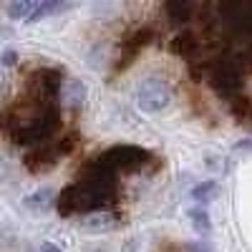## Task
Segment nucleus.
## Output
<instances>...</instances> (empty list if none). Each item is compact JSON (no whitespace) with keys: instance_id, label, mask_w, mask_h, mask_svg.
I'll return each instance as SVG.
<instances>
[{"instance_id":"obj_10","label":"nucleus","mask_w":252,"mask_h":252,"mask_svg":"<svg viewBox=\"0 0 252 252\" xmlns=\"http://www.w3.org/2000/svg\"><path fill=\"white\" fill-rule=\"evenodd\" d=\"M164 15L177 26H184L189 20H194L202 13V3H192V0H166L164 3Z\"/></svg>"},{"instance_id":"obj_16","label":"nucleus","mask_w":252,"mask_h":252,"mask_svg":"<svg viewBox=\"0 0 252 252\" xmlns=\"http://www.w3.org/2000/svg\"><path fill=\"white\" fill-rule=\"evenodd\" d=\"M61 10H66V5H63V3H56V0H38L35 10L28 18V23H38V20H43V18H48L53 13H61Z\"/></svg>"},{"instance_id":"obj_4","label":"nucleus","mask_w":252,"mask_h":252,"mask_svg":"<svg viewBox=\"0 0 252 252\" xmlns=\"http://www.w3.org/2000/svg\"><path fill=\"white\" fill-rule=\"evenodd\" d=\"M212 13L229 38H237L242 46L252 43V0H229L215 3Z\"/></svg>"},{"instance_id":"obj_9","label":"nucleus","mask_w":252,"mask_h":252,"mask_svg":"<svg viewBox=\"0 0 252 252\" xmlns=\"http://www.w3.org/2000/svg\"><path fill=\"white\" fill-rule=\"evenodd\" d=\"M154 38H157V33H154L149 26H141V28H136L131 35H126V38L121 40V66H119V68L129 66V63L141 53V48H146Z\"/></svg>"},{"instance_id":"obj_11","label":"nucleus","mask_w":252,"mask_h":252,"mask_svg":"<svg viewBox=\"0 0 252 252\" xmlns=\"http://www.w3.org/2000/svg\"><path fill=\"white\" fill-rule=\"evenodd\" d=\"M119 215L114 212H94V215H86L81 222V229L86 235H106V232H114L119 227Z\"/></svg>"},{"instance_id":"obj_17","label":"nucleus","mask_w":252,"mask_h":252,"mask_svg":"<svg viewBox=\"0 0 252 252\" xmlns=\"http://www.w3.org/2000/svg\"><path fill=\"white\" fill-rule=\"evenodd\" d=\"M35 3L38 0H15V3H10L5 8V13H8L10 20H28L31 13L35 10Z\"/></svg>"},{"instance_id":"obj_3","label":"nucleus","mask_w":252,"mask_h":252,"mask_svg":"<svg viewBox=\"0 0 252 252\" xmlns=\"http://www.w3.org/2000/svg\"><path fill=\"white\" fill-rule=\"evenodd\" d=\"M207 78L217 96L224 101H235L245 86V66L235 51H224L207 63Z\"/></svg>"},{"instance_id":"obj_2","label":"nucleus","mask_w":252,"mask_h":252,"mask_svg":"<svg viewBox=\"0 0 252 252\" xmlns=\"http://www.w3.org/2000/svg\"><path fill=\"white\" fill-rule=\"evenodd\" d=\"M31 111L26 116L5 114L0 116V129H5L8 136L20 144V146H40L53 139L56 129L61 126V109L58 101L56 103H40V101H31Z\"/></svg>"},{"instance_id":"obj_21","label":"nucleus","mask_w":252,"mask_h":252,"mask_svg":"<svg viewBox=\"0 0 252 252\" xmlns=\"http://www.w3.org/2000/svg\"><path fill=\"white\" fill-rule=\"evenodd\" d=\"M0 63H3V66H15L18 63V53L15 51H3V56H0Z\"/></svg>"},{"instance_id":"obj_7","label":"nucleus","mask_w":252,"mask_h":252,"mask_svg":"<svg viewBox=\"0 0 252 252\" xmlns=\"http://www.w3.org/2000/svg\"><path fill=\"white\" fill-rule=\"evenodd\" d=\"M61 86H63V73L61 68H53V66H40L28 76L31 101L56 103L61 98Z\"/></svg>"},{"instance_id":"obj_13","label":"nucleus","mask_w":252,"mask_h":252,"mask_svg":"<svg viewBox=\"0 0 252 252\" xmlns=\"http://www.w3.org/2000/svg\"><path fill=\"white\" fill-rule=\"evenodd\" d=\"M61 101L66 103L68 109H81V103L86 101V86H83V81L81 78L63 81V86H61Z\"/></svg>"},{"instance_id":"obj_19","label":"nucleus","mask_w":252,"mask_h":252,"mask_svg":"<svg viewBox=\"0 0 252 252\" xmlns=\"http://www.w3.org/2000/svg\"><path fill=\"white\" fill-rule=\"evenodd\" d=\"M189 220H192V224H194V229L199 235H207L209 229H212V224H209V215L204 212L202 207H192V209H189Z\"/></svg>"},{"instance_id":"obj_15","label":"nucleus","mask_w":252,"mask_h":252,"mask_svg":"<svg viewBox=\"0 0 252 252\" xmlns=\"http://www.w3.org/2000/svg\"><path fill=\"white\" fill-rule=\"evenodd\" d=\"M229 111L240 124H252V98L237 96L235 101H229Z\"/></svg>"},{"instance_id":"obj_1","label":"nucleus","mask_w":252,"mask_h":252,"mask_svg":"<svg viewBox=\"0 0 252 252\" xmlns=\"http://www.w3.org/2000/svg\"><path fill=\"white\" fill-rule=\"evenodd\" d=\"M114 202H116V174L103 169L94 159L83 166L81 177L56 197V209L61 217L94 215L103 212V207H111Z\"/></svg>"},{"instance_id":"obj_18","label":"nucleus","mask_w":252,"mask_h":252,"mask_svg":"<svg viewBox=\"0 0 252 252\" xmlns=\"http://www.w3.org/2000/svg\"><path fill=\"white\" fill-rule=\"evenodd\" d=\"M220 194V184L217 182H202L192 189V199L199 202V204H207V202H212L215 197Z\"/></svg>"},{"instance_id":"obj_14","label":"nucleus","mask_w":252,"mask_h":252,"mask_svg":"<svg viewBox=\"0 0 252 252\" xmlns=\"http://www.w3.org/2000/svg\"><path fill=\"white\" fill-rule=\"evenodd\" d=\"M23 207L28 209V212H35V215L48 212V209L56 207V194H53V189L46 187V189H38V192L28 194V197L23 199Z\"/></svg>"},{"instance_id":"obj_23","label":"nucleus","mask_w":252,"mask_h":252,"mask_svg":"<svg viewBox=\"0 0 252 252\" xmlns=\"http://www.w3.org/2000/svg\"><path fill=\"white\" fill-rule=\"evenodd\" d=\"M0 35H13V31L10 28H0Z\"/></svg>"},{"instance_id":"obj_12","label":"nucleus","mask_w":252,"mask_h":252,"mask_svg":"<svg viewBox=\"0 0 252 252\" xmlns=\"http://www.w3.org/2000/svg\"><path fill=\"white\" fill-rule=\"evenodd\" d=\"M172 53H177L179 58H184L187 63H197L202 56H199V40L194 38V33H189V31H184V33H179V35H174V40H172Z\"/></svg>"},{"instance_id":"obj_8","label":"nucleus","mask_w":252,"mask_h":252,"mask_svg":"<svg viewBox=\"0 0 252 252\" xmlns=\"http://www.w3.org/2000/svg\"><path fill=\"white\" fill-rule=\"evenodd\" d=\"M172 91L161 78H144L136 86V106L146 114H157L169 106Z\"/></svg>"},{"instance_id":"obj_6","label":"nucleus","mask_w":252,"mask_h":252,"mask_svg":"<svg viewBox=\"0 0 252 252\" xmlns=\"http://www.w3.org/2000/svg\"><path fill=\"white\" fill-rule=\"evenodd\" d=\"M73 146H76V139H73V136L58 139V141L51 139V141H46V144L35 146V149L26 157L28 172H33V174H43V172H48L51 166H56L66 154H71Z\"/></svg>"},{"instance_id":"obj_5","label":"nucleus","mask_w":252,"mask_h":252,"mask_svg":"<svg viewBox=\"0 0 252 252\" xmlns=\"http://www.w3.org/2000/svg\"><path fill=\"white\" fill-rule=\"evenodd\" d=\"M96 161L109 169L111 174H119V172H139L144 166H152L157 159L152 152L141 149V146H131V144H121V146H111L103 154L96 157Z\"/></svg>"},{"instance_id":"obj_20","label":"nucleus","mask_w":252,"mask_h":252,"mask_svg":"<svg viewBox=\"0 0 252 252\" xmlns=\"http://www.w3.org/2000/svg\"><path fill=\"white\" fill-rule=\"evenodd\" d=\"M235 53L240 56L242 66H245V71H252V43H247L242 51H235Z\"/></svg>"},{"instance_id":"obj_22","label":"nucleus","mask_w":252,"mask_h":252,"mask_svg":"<svg viewBox=\"0 0 252 252\" xmlns=\"http://www.w3.org/2000/svg\"><path fill=\"white\" fill-rule=\"evenodd\" d=\"M40 252H63L58 245H53V242H43L40 245Z\"/></svg>"}]
</instances>
